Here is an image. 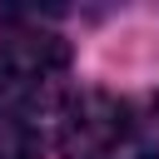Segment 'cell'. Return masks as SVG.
<instances>
[{
    "instance_id": "obj_1",
    "label": "cell",
    "mask_w": 159,
    "mask_h": 159,
    "mask_svg": "<svg viewBox=\"0 0 159 159\" xmlns=\"http://www.w3.org/2000/svg\"><path fill=\"white\" fill-rule=\"evenodd\" d=\"M70 70V45L50 30H20L0 40V99L15 109L55 104Z\"/></svg>"
},
{
    "instance_id": "obj_2",
    "label": "cell",
    "mask_w": 159,
    "mask_h": 159,
    "mask_svg": "<svg viewBox=\"0 0 159 159\" xmlns=\"http://www.w3.org/2000/svg\"><path fill=\"white\" fill-rule=\"evenodd\" d=\"M129 104L104 94V89H84L65 104L60 119V159H109L124 139H129Z\"/></svg>"
},
{
    "instance_id": "obj_3",
    "label": "cell",
    "mask_w": 159,
    "mask_h": 159,
    "mask_svg": "<svg viewBox=\"0 0 159 159\" xmlns=\"http://www.w3.org/2000/svg\"><path fill=\"white\" fill-rule=\"evenodd\" d=\"M40 154H45V144H40L35 124L0 109V159H40Z\"/></svg>"
},
{
    "instance_id": "obj_4",
    "label": "cell",
    "mask_w": 159,
    "mask_h": 159,
    "mask_svg": "<svg viewBox=\"0 0 159 159\" xmlns=\"http://www.w3.org/2000/svg\"><path fill=\"white\" fill-rule=\"evenodd\" d=\"M144 159H159V154H144Z\"/></svg>"
}]
</instances>
